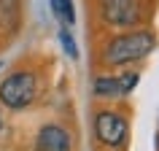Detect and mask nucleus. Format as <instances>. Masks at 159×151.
I'll use <instances>...</instances> for the list:
<instances>
[{
  "instance_id": "f257e3e1",
  "label": "nucleus",
  "mask_w": 159,
  "mask_h": 151,
  "mask_svg": "<svg viewBox=\"0 0 159 151\" xmlns=\"http://www.w3.org/2000/svg\"><path fill=\"white\" fill-rule=\"evenodd\" d=\"M159 46L157 33L151 27H129L127 33L111 35L108 41L102 43V65L108 67H127L132 62H140Z\"/></svg>"
},
{
  "instance_id": "f03ea898",
  "label": "nucleus",
  "mask_w": 159,
  "mask_h": 151,
  "mask_svg": "<svg viewBox=\"0 0 159 151\" xmlns=\"http://www.w3.org/2000/svg\"><path fill=\"white\" fill-rule=\"evenodd\" d=\"M35 94H38V76L33 70H14L0 81V103L11 111L33 105Z\"/></svg>"
},
{
  "instance_id": "7ed1b4c3",
  "label": "nucleus",
  "mask_w": 159,
  "mask_h": 151,
  "mask_svg": "<svg viewBox=\"0 0 159 151\" xmlns=\"http://www.w3.org/2000/svg\"><path fill=\"white\" fill-rule=\"evenodd\" d=\"M97 14L108 27H140L146 19V0H97Z\"/></svg>"
},
{
  "instance_id": "20e7f679",
  "label": "nucleus",
  "mask_w": 159,
  "mask_h": 151,
  "mask_svg": "<svg viewBox=\"0 0 159 151\" xmlns=\"http://www.w3.org/2000/svg\"><path fill=\"white\" fill-rule=\"evenodd\" d=\"M94 138L108 149H124L129 138V124L116 111H100L94 116Z\"/></svg>"
},
{
  "instance_id": "39448f33",
  "label": "nucleus",
  "mask_w": 159,
  "mask_h": 151,
  "mask_svg": "<svg viewBox=\"0 0 159 151\" xmlns=\"http://www.w3.org/2000/svg\"><path fill=\"white\" fill-rule=\"evenodd\" d=\"M70 132L59 124H46L35 138V149L38 151H70Z\"/></svg>"
},
{
  "instance_id": "423d86ee",
  "label": "nucleus",
  "mask_w": 159,
  "mask_h": 151,
  "mask_svg": "<svg viewBox=\"0 0 159 151\" xmlns=\"http://www.w3.org/2000/svg\"><path fill=\"white\" fill-rule=\"evenodd\" d=\"M92 89H94V97H100V100H119V97H124L121 86H119V76H97Z\"/></svg>"
},
{
  "instance_id": "0eeeda50",
  "label": "nucleus",
  "mask_w": 159,
  "mask_h": 151,
  "mask_svg": "<svg viewBox=\"0 0 159 151\" xmlns=\"http://www.w3.org/2000/svg\"><path fill=\"white\" fill-rule=\"evenodd\" d=\"M0 19L14 33L22 22V0H0Z\"/></svg>"
},
{
  "instance_id": "6e6552de",
  "label": "nucleus",
  "mask_w": 159,
  "mask_h": 151,
  "mask_svg": "<svg viewBox=\"0 0 159 151\" xmlns=\"http://www.w3.org/2000/svg\"><path fill=\"white\" fill-rule=\"evenodd\" d=\"M49 8L54 11V16H57L65 27H73V25H75V8H73V0H49Z\"/></svg>"
},
{
  "instance_id": "1a4fd4ad",
  "label": "nucleus",
  "mask_w": 159,
  "mask_h": 151,
  "mask_svg": "<svg viewBox=\"0 0 159 151\" xmlns=\"http://www.w3.org/2000/svg\"><path fill=\"white\" fill-rule=\"evenodd\" d=\"M57 38H59V46H62V51H65L70 59H78L81 54H78V43H75V38H73V33L67 30L65 25L59 27V33H57Z\"/></svg>"
},
{
  "instance_id": "9d476101",
  "label": "nucleus",
  "mask_w": 159,
  "mask_h": 151,
  "mask_svg": "<svg viewBox=\"0 0 159 151\" xmlns=\"http://www.w3.org/2000/svg\"><path fill=\"white\" fill-rule=\"evenodd\" d=\"M138 81H140V73H138V70H124V73L119 76V86H121V94H129L135 89V86H138Z\"/></svg>"
},
{
  "instance_id": "9b49d317",
  "label": "nucleus",
  "mask_w": 159,
  "mask_h": 151,
  "mask_svg": "<svg viewBox=\"0 0 159 151\" xmlns=\"http://www.w3.org/2000/svg\"><path fill=\"white\" fill-rule=\"evenodd\" d=\"M157 151H159V135H157Z\"/></svg>"
},
{
  "instance_id": "f8f14e48",
  "label": "nucleus",
  "mask_w": 159,
  "mask_h": 151,
  "mask_svg": "<svg viewBox=\"0 0 159 151\" xmlns=\"http://www.w3.org/2000/svg\"><path fill=\"white\" fill-rule=\"evenodd\" d=\"M0 127H3V116H0Z\"/></svg>"
},
{
  "instance_id": "ddd939ff",
  "label": "nucleus",
  "mask_w": 159,
  "mask_h": 151,
  "mask_svg": "<svg viewBox=\"0 0 159 151\" xmlns=\"http://www.w3.org/2000/svg\"><path fill=\"white\" fill-rule=\"evenodd\" d=\"M0 67H3V65H0Z\"/></svg>"
}]
</instances>
